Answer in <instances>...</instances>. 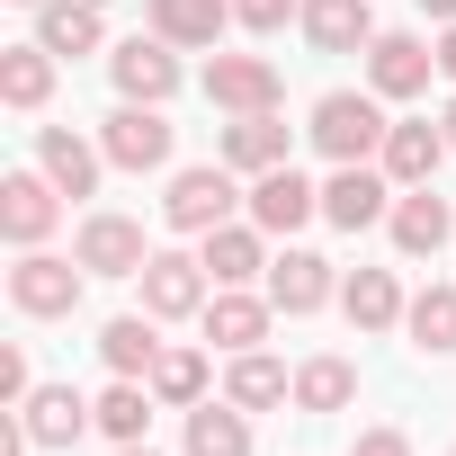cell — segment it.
<instances>
[{
	"label": "cell",
	"mask_w": 456,
	"mask_h": 456,
	"mask_svg": "<svg viewBox=\"0 0 456 456\" xmlns=\"http://www.w3.org/2000/svg\"><path fill=\"white\" fill-rule=\"evenodd\" d=\"M19 420H28V438H37V447H72V438L99 420V403H81L72 385H37V394L19 403Z\"/></svg>",
	"instance_id": "cell-16"
},
{
	"label": "cell",
	"mask_w": 456,
	"mask_h": 456,
	"mask_svg": "<svg viewBox=\"0 0 456 456\" xmlns=\"http://www.w3.org/2000/svg\"><path fill=\"white\" fill-rule=\"evenodd\" d=\"M287 394H296V376H287L278 358H260V349H242L233 376H224V403H242V411H269V403H287Z\"/></svg>",
	"instance_id": "cell-27"
},
{
	"label": "cell",
	"mask_w": 456,
	"mask_h": 456,
	"mask_svg": "<svg viewBox=\"0 0 456 456\" xmlns=\"http://www.w3.org/2000/svg\"><path fill=\"white\" fill-rule=\"evenodd\" d=\"M403 322H411V349L456 358V287H420V296L403 305Z\"/></svg>",
	"instance_id": "cell-29"
},
{
	"label": "cell",
	"mask_w": 456,
	"mask_h": 456,
	"mask_svg": "<svg viewBox=\"0 0 456 456\" xmlns=\"http://www.w3.org/2000/svg\"><path fill=\"white\" fill-rule=\"evenodd\" d=\"M152 403H161V394H152L143 376H117V385L99 394V429H108L117 447H134V438L152 429Z\"/></svg>",
	"instance_id": "cell-28"
},
{
	"label": "cell",
	"mask_w": 456,
	"mask_h": 456,
	"mask_svg": "<svg viewBox=\"0 0 456 456\" xmlns=\"http://www.w3.org/2000/svg\"><path fill=\"white\" fill-rule=\"evenodd\" d=\"M349 394H358V367L349 358H305L296 367V403L305 411H349Z\"/></svg>",
	"instance_id": "cell-31"
},
{
	"label": "cell",
	"mask_w": 456,
	"mask_h": 456,
	"mask_svg": "<svg viewBox=\"0 0 456 456\" xmlns=\"http://www.w3.org/2000/svg\"><path fill=\"white\" fill-rule=\"evenodd\" d=\"M117 456H152V447H143V438H134V447H117Z\"/></svg>",
	"instance_id": "cell-38"
},
{
	"label": "cell",
	"mask_w": 456,
	"mask_h": 456,
	"mask_svg": "<svg viewBox=\"0 0 456 456\" xmlns=\"http://www.w3.org/2000/svg\"><path fill=\"white\" fill-rule=\"evenodd\" d=\"M385 197H394V179L367 170V161H340V170L322 179V215L340 224V233H367V224H385V215H394Z\"/></svg>",
	"instance_id": "cell-8"
},
{
	"label": "cell",
	"mask_w": 456,
	"mask_h": 456,
	"mask_svg": "<svg viewBox=\"0 0 456 456\" xmlns=\"http://www.w3.org/2000/svg\"><path fill=\"white\" fill-rule=\"evenodd\" d=\"M37 385H28V349H0V403H28Z\"/></svg>",
	"instance_id": "cell-34"
},
{
	"label": "cell",
	"mask_w": 456,
	"mask_h": 456,
	"mask_svg": "<svg viewBox=\"0 0 456 456\" xmlns=\"http://www.w3.org/2000/svg\"><path fill=\"white\" fill-rule=\"evenodd\" d=\"M447 143H456V99H447Z\"/></svg>",
	"instance_id": "cell-39"
},
{
	"label": "cell",
	"mask_w": 456,
	"mask_h": 456,
	"mask_svg": "<svg viewBox=\"0 0 456 456\" xmlns=\"http://www.w3.org/2000/svg\"><path fill=\"white\" fill-rule=\"evenodd\" d=\"M197 242H206L197 260H206L215 287H251V278L269 269V260H260V224H215V233H197Z\"/></svg>",
	"instance_id": "cell-20"
},
{
	"label": "cell",
	"mask_w": 456,
	"mask_h": 456,
	"mask_svg": "<svg viewBox=\"0 0 456 456\" xmlns=\"http://www.w3.org/2000/svg\"><path fill=\"white\" fill-rule=\"evenodd\" d=\"M305 37L322 54H367L376 45V0H305Z\"/></svg>",
	"instance_id": "cell-17"
},
{
	"label": "cell",
	"mask_w": 456,
	"mask_h": 456,
	"mask_svg": "<svg viewBox=\"0 0 456 456\" xmlns=\"http://www.w3.org/2000/svg\"><path fill=\"white\" fill-rule=\"evenodd\" d=\"M152 394H161V403H179V411H197V394H206V358H197V349H161Z\"/></svg>",
	"instance_id": "cell-32"
},
{
	"label": "cell",
	"mask_w": 456,
	"mask_h": 456,
	"mask_svg": "<svg viewBox=\"0 0 456 456\" xmlns=\"http://www.w3.org/2000/svg\"><path fill=\"white\" fill-rule=\"evenodd\" d=\"M278 63L269 54H215L206 63V99L215 108H233V117H260V108H278Z\"/></svg>",
	"instance_id": "cell-7"
},
{
	"label": "cell",
	"mask_w": 456,
	"mask_h": 456,
	"mask_svg": "<svg viewBox=\"0 0 456 456\" xmlns=\"http://www.w3.org/2000/svg\"><path fill=\"white\" fill-rule=\"evenodd\" d=\"M54 215H63V188L45 170H10V179H0V233H10L19 251H37L54 233Z\"/></svg>",
	"instance_id": "cell-5"
},
{
	"label": "cell",
	"mask_w": 456,
	"mask_h": 456,
	"mask_svg": "<svg viewBox=\"0 0 456 456\" xmlns=\"http://www.w3.org/2000/svg\"><path fill=\"white\" fill-rule=\"evenodd\" d=\"M438 72H447V81H456V28H447V37H438Z\"/></svg>",
	"instance_id": "cell-36"
},
{
	"label": "cell",
	"mask_w": 456,
	"mask_h": 456,
	"mask_svg": "<svg viewBox=\"0 0 456 456\" xmlns=\"http://www.w3.org/2000/svg\"><path fill=\"white\" fill-rule=\"evenodd\" d=\"M269 305H278V314H322V305H331V260H322V251L269 260Z\"/></svg>",
	"instance_id": "cell-18"
},
{
	"label": "cell",
	"mask_w": 456,
	"mask_h": 456,
	"mask_svg": "<svg viewBox=\"0 0 456 456\" xmlns=\"http://www.w3.org/2000/svg\"><path fill=\"white\" fill-rule=\"evenodd\" d=\"M429 72H438V45H420V37H403V28L367 45V90H376V99H420Z\"/></svg>",
	"instance_id": "cell-9"
},
{
	"label": "cell",
	"mask_w": 456,
	"mask_h": 456,
	"mask_svg": "<svg viewBox=\"0 0 456 456\" xmlns=\"http://www.w3.org/2000/svg\"><path fill=\"white\" fill-rule=\"evenodd\" d=\"M233 19H242L251 37H278L287 19H305V0H233Z\"/></svg>",
	"instance_id": "cell-33"
},
{
	"label": "cell",
	"mask_w": 456,
	"mask_h": 456,
	"mask_svg": "<svg viewBox=\"0 0 456 456\" xmlns=\"http://www.w3.org/2000/svg\"><path fill=\"white\" fill-rule=\"evenodd\" d=\"M314 152H331V161H367V152H385V108H376L367 90H331V99H314Z\"/></svg>",
	"instance_id": "cell-1"
},
{
	"label": "cell",
	"mask_w": 456,
	"mask_h": 456,
	"mask_svg": "<svg viewBox=\"0 0 456 456\" xmlns=\"http://www.w3.org/2000/svg\"><path fill=\"white\" fill-rule=\"evenodd\" d=\"M233 161H206V170H179L170 197H161V224L170 233H215V224H233Z\"/></svg>",
	"instance_id": "cell-3"
},
{
	"label": "cell",
	"mask_w": 456,
	"mask_h": 456,
	"mask_svg": "<svg viewBox=\"0 0 456 456\" xmlns=\"http://www.w3.org/2000/svg\"><path fill=\"white\" fill-rule=\"evenodd\" d=\"M447 152H456L447 126H385V179H394V188H429Z\"/></svg>",
	"instance_id": "cell-14"
},
{
	"label": "cell",
	"mask_w": 456,
	"mask_h": 456,
	"mask_svg": "<svg viewBox=\"0 0 456 456\" xmlns=\"http://www.w3.org/2000/svg\"><path fill=\"white\" fill-rule=\"evenodd\" d=\"M0 99L10 108H45L54 99V54L45 45H0Z\"/></svg>",
	"instance_id": "cell-25"
},
{
	"label": "cell",
	"mask_w": 456,
	"mask_h": 456,
	"mask_svg": "<svg viewBox=\"0 0 456 456\" xmlns=\"http://www.w3.org/2000/svg\"><path fill=\"white\" fill-rule=\"evenodd\" d=\"M161 314H117L108 331H99V358H108V376H143L152 385V367H161V331H152Z\"/></svg>",
	"instance_id": "cell-21"
},
{
	"label": "cell",
	"mask_w": 456,
	"mask_h": 456,
	"mask_svg": "<svg viewBox=\"0 0 456 456\" xmlns=\"http://www.w3.org/2000/svg\"><path fill=\"white\" fill-rule=\"evenodd\" d=\"M108 72H117V90H126V99L161 108V99L179 90V45H170V37H126V45L108 54Z\"/></svg>",
	"instance_id": "cell-10"
},
{
	"label": "cell",
	"mask_w": 456,
	"mask_h": 456,
	"mask_svg": "<svg viewBox=\"0 0 456 456\" xmlns=\"http://www.w3.org/2000/svg\"><path fill=\"white\" fill-rule=\"evenodd\" d=\"M420 10H429V19H447V28H456V0H420Z\"/></svg>",
	"instance_id": "cell-37"
},
{
	"label": "cell",
	"mask_w": 456,
	"mask_h": 456,
	"mask_svg": "<svg viewBox=\"0 0 456 456\" xmlns=\"http://www.w3.org/2000/svg\"><path fill=\"white\" fill-rule=\"evenodd\" d=\"M72 260H81L90 278H143L152 242H143V224H134V215H90V224H81V242H72Z\"/></svg>",
	"instance_id": "cell-4"
},
{
	"label": "cell",
	"mask_w": 456,
	"mask_h": 456,
	"mask_svg": "<svg viewBox=\"0 0 456 456\" xmlns=\"http://www.w3.org/2000/svg\"><path fill=\"white\" fill-rule=\"evenodd\" d=\"M19 10H45V0H19Z\"/></svg>",
	"instance_id": "cell-40"
},
{
	"label": "cell",
	"mask_w": 456,
	"mask_h": 456,
	"mask_svg": "<svg viewBox=\"0 0 456 456\" xmlns=\"http://www.w3.org/2000/svg\"><path fill=\"white\" fill-rule=\"evenodd\" d=\"M340 305H349V322H358V331L403 322V287H394V269H358V278L340 287Z\"/></svg>",
	"instance_id": "cell-30"
},
{
	"label": "cell",
	"mask_w": 456,
	"mask_h": 456,
	"mask_svg": "<svg viewBox=\"0 0 456 456\" xmlns=\"http://www.w3.org/2000/svg\"><path fill=\"white\" fill-rule=\"evenodd\" d=\"M99 152H108L117 170H161V161H170V117L143 108V99H126V108L99 126Z\"/></svg>",
	"instance_id": "cell-6"
},
{
	"label": "cell",
	"mask_w": 456,
	"mask_h": 456,
	"mask_svg": "<svg viewBox=\"0 0 456 456\" xmlns=\"http://www.w3.org/2000/svg\"><path fill=\"white\" fill-rule=\"evenodd\" d=\"M37 45L45 54H99V0H45L37 10Z\"/></svg>",
	"instance_id": "cell-23"
},
{
	"label": "cell",
	"mask_w": 456,
	"mask_h": 456,
	"mask_svg": "<svg viewBox=\"0 0 456 456\" xmlns=\"http://www.w3.org/2000/svg\"><path fill=\"white\" fill-rule=\"evenodd\" d=\"M224 161L233 170H287V126H278V108H260V117H233L224 126Z\"/></svg>",
	"instance_id": "cell-22"
},
{
	"label": "cell",
	"mask_w": 456,
	"mask_h": 456,
	"mask_svg": "<svg viewBox=\"0 0 456 456\" xmlns=\"http://www.w3.org/2000/svg\"><path fill=\"white\" fill-rule=\"evenodd\" d=\"M206 260H188V251H152L143 260V314H161V322H179V314H206Z\"/></svg>",
	"instance_id": "cell-11"
},
{
	"label": "cell",
	"mask_w": 456,
	"mask_h": 456,
	"mask_svg": "<svg viewBox=\"0 0 456 456\" xmlns=\"http://www.w3.org/2000/svg\"><path fill=\"white\" fill-rule=\"evenodd\" d=\"M349 456H411V438H403V429H358Z\"/></svg>",
	"instance_id": "cell-35"
},
{
	"label": "cell",
	"mask_w": 456,
	"mask_h": 456,
	"mask_svg": "<svg viewBox=\"0 0 456 456\" xmlns=\"http://www.w3.org/2000/svg\"><path fill=\"white\" fill-rule=\"evenodd\" d=\"M224 19H233V0H152V37L170 45H215Z\"/></svg>",
	"instance_id": "cell-24"
},
{
	"label": "cell",
	"mask_w": 456,
	"mask_h": 456,
	"mask_svg": "<svg viewBox=\"0 0 456 456\" xmlns=\"http://www.w3.org/2000/svg\"><path fill=\"white\" fill-rule=\"evenodd\" d=\"M314 215H322V188H314L296 161L251 179V224H260V233H296V224H314Z\"/></svg>",
	"instance_id": "cell-12"
},
{
	"label": "cell",
	"mask_w": 456,
	"mask_h": 456,
	"mask_svg": "<svg viewBox=\"0 0 456 456\" xmlns=\"http://www.w3.org/2000/svg\"><path fill=\"white\" fill-rule=\"evenodd\" d=\"M99 161H108V152L81 143L72 126H37V170H45L63 197H90V188H99Z\"/></svg>",
	"instance_id": "cell-15"
},
{
	"label": "cell",
	"mask_w": 456,
	"mask_h": 456,
	"mask_svg": "<svg viewBox=\"0 0 456 456\" xmlns=\"http://www.w3.org/2000/svg\"><path fill=\"white\" fill-rule=\"evenodd\" d=\"M188 456H251L242 403H197V411H188Z\"/></svg>",
	"instance_id": "cell-26"
},
{
	"label": "cell",
	"mask_w": 456,
	"mask_h": 456,
	"mask_svg": "<svg viewBox=\"0 0 456 456\" xmlns=\"http://www.w3.org/2000/svg\"><path fill=\"white\" fill-rule=\"evenodd\" d=\"M385 224H394V251H403V260H429V251H447V233H456V215H447L438 188H403Z\"/></svg>",
	"instance_id": "cell-13"
},
{
	"label": "cell",
	"mask_w": 456,
	"mask_h": 456,
	"mask_svg": "<svg viewBox=\"0 0 456 456\" xmlns=\"http://www.w3.org/2000/svg\"><path fill=\"white\" fill-rule=\"evenodd\" d=\"M206 340H215V349H233V358L260 349V340H269V305L242 296V287H215V296H206Z\"/></svg>",
	"instance_id": "cell-19"
},
{
	"label": "cell",
	"mask_w": 456,
	"mask_h": 456,
	"mask_svg": "<svg viewBox=\"0 0 456 456\" xmlns=\"http://www.w3.org/2000/svg\"><path fill=\"white\" fill-rule=\"evenodd\" d=\"M81 296H90V269H81V260L28 251V260L10 269V305H19V314H37V322H63V314H81Z\"/></svg>",
	"instance_id": "cell-2"
}]
</instances>
